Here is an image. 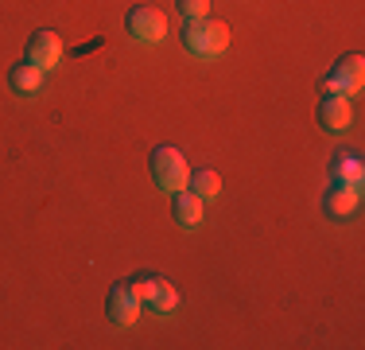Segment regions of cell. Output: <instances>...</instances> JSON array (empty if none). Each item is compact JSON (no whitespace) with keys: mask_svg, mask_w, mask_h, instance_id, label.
<instances>
[{"mask_svg":"<svg viewBox=\"0 0 365 350\" xmlns=\"http://www.w3.org/2000/svg\"><path fill=\"white\" fill-rule=\"evenodd\" d=\"M106 311L117 327H133V323L140 319L144 304H140V296L133 292V284H113L109 296H106Z\"/></svg>","mask_w":365,"mask_h":350,"instance_id":"cell-5","label":"cell"},{"mask_svg":"<svg viewBox=\"0 0 365 350\" xmlns=\"http://www.w3.org/2000/svg\"><path fill=\"white\" fill-rule=\"evenodd\" d=\"M179 16L182 20H202V16H210V0H175Z\"/></svg>","mask_w":365,"mask_h":350,"instance_id":"cell-14","label":"cell"},{"mask_svg":"<svg viewBox=\"0 0 365 350\" xmlns=\"http://www.w3.org/2000/svg\"><path fill=\"white\" fill-rule=\"evenodd\" d=\"M182 47L195 59H218L230 47V28L222 20H210V16H202V20H182Z\"/></svg>","mask_w":365,"mask_h":350,"instance_id":"cell-1","label":"cell"},{"mask_svg":"<svg viewBox=\"0 0 365 350\" xmlns=\"http://www.w3.org/2000/svg\"><path fill=\"white\" fill-rule=\"evenodd\" d=\"M330 179L346 183V187H361L365 183V164L358 160V152H338L330 164Z\"/></svg>","mask_w":365,"mask_h":350,"instance_id":"cell-11","label":"cell"},{"mask_svg":"<svg viewBox=\"0 0 365 350\" xmlns=\"http://www.w3.org/2000/svg\"><path fill=\"white\" fill-rule=\"evenodd\" d=\"M358 199H361V187H346V183H334V187L323 195V214L334 218V222H342V218H350L354 210H358Z\"/></svg>","mask_w":365,"mask_h":350,"instance_id":"cell-8","label":"cell"},{"mask_svg":"<svg viewBox=\"0 0 365 350\" xmlns=\"http://www.w3.org/2000/svg\"><path fill=\"white\" fill-rule=\"evenodd\" d=\"M125 31L133 35L136 43H160L168 35V16L155 4H133L125 12Z\"/></svg>","mask_w":365,"mask_h":350,"instance_id":"cell-4","label":"cell"},{"mask_svg":"<svg viewBox=\"0 0 365 350\" xmlns=\"http://www.w3.org/2000/svg\"><path fill=\"white\" fill-rule=\"evenodd\" d=\"M148 171H152L155 187H163V191H179V187H187V179H190L187 156L171 144L155 148V152L148 156Z\"/></svg>","mask_w":365,"mask_h":350,"instance_id":"cell-2","label":"cell"},{"mask_svg":"<svg viewBox=\"0 0 365 350\" xmlns=\"http://www.w3.org/2000/svg\"><path fill=\"white\" fill-rule=\"evenodd\" d=\"M171 218H175L182 230H195V226L202 222V199H198L190 187L171 191Z\"/></svg>","mask_w":365,"mask_h":350,"instance_id":"cell-9","label":"cell"},{"mask_svg":"<svg viewBox=\"0 0 365 350\" xmlns=\"http://www.w3.org/2000/svg\"><path fill=\"white\" fill-rule=\"evenodd\" d=\"M144 308H148V311H155V315H171V311L179 308V292L160 276V284H155V292L144 300Z\"/></svg>","mask_w":365,"mask_h":350,"instance_id":"cell-13","label":"cell"},{"mask_svg":"<svg viewBox=\"0 0 365 350\" xmlns=\"http://www.w3.org/2000/svg\"><path fill=\"white\" fill-rule=\"evenodd\" d=\"M350 121H354L350 98H342V94H323V101H319V125H323V133H346Z\"/></svg>","mask_w":365,"mask_h":350,"instance_id":"cell-7","label":"cell"},{"mask_svg":"<svg viewBox=\"0 0 365 350\" xmlns=\"http://www.w3.org/2000/svg\"><path fill=\"white\" fill-rule=\"evenodd\" d=\"M361 86H365V59L361 55H342L323 78V94H342V98L361 94Z\"/></svg>","mask_w":365,"mask_h":350,"instance_id":"cell-3","label":"cell"},{"mask_svg":"<svg viewBox=\"0 0 365 350\" xmlns=\"http://www.w3.org/2000/svg\"><path fill=\"white\" fill-rule=\"evenodd\" d=\"M128 284H133V292L140 296V304H144L148 296L155 292V284H160V276H133V280H128Z\"/></svg>","mask_w":365,"mask_h":350,"instance_id":"cell-15","label":"cell"},{"mask_svg":"<svg viewBox=\"0 0 365 350\" xmlns=\"http://www.w3.org/2000/svg\"><path fill=\"white\" fill-rule=\"evenodd\" d=\"M187 187L195 191L198 199H218L222 195V175L214 171V168H202V171H190V179H187Z\"/></svg>","mask_w":365,"mask_h":350,"instance_id":"cell-12","label":"cell"},{"mask_svg":"<svg viewBox=\"0 0 365 350\" xmlns=\"http://www.w3.org/2000/svg\"><path fill=\"white\" fill-rule=\"evenodd\" d=\"M28 63H36L39 70H51L63 63V39L51 28H39L28 35Z\"/></svg>","mask_w":365,"mask_h":350,"instance_id":"cell-6","label":"cell"},{"mask_svg":"<svg viewBox=\"0 0 365 350\" xmlns=\"http://www.w3.org/2000/svg\"><path fill=\"white\" fill-rule=\"evenodd\" d=\"M39 86H43V70H39L36 63H28V59L8 70V90L20 94V98H36Z\"/></svg>","mask_w":365,"mask_h":350,"instance_id":"cell-10","label":"cell"}]
</instances>
